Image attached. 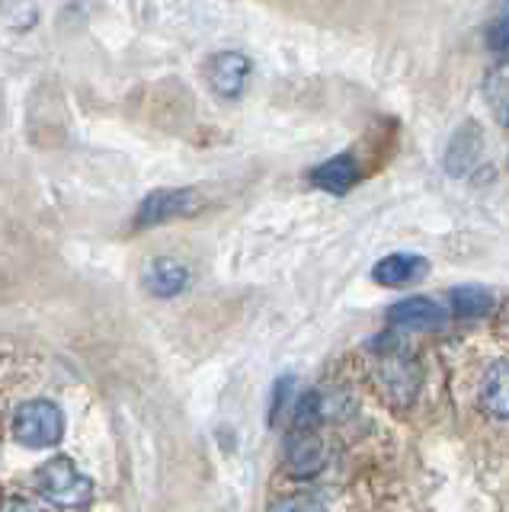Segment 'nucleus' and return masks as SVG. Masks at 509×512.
Listing matches in <instances>:
<instances>
[{"mask_svg": "<svg viewBox=\"0 0 509 512\" xmlns=\"http://www.w3.org/2000/svg\"><path fill=\"white\" fill-rule=\"evenodd\" d=\"M372 349H375L372 378L378 384V391L385 394L394 407H410L423 384L420 359L413 356L397 336H375Z\"/></svg>", "mask_w": 509, "mask_h": 512, "instance_id": "nucleus-1", "label": "nucleus"}, {"mask_svg": "<svg viewBox=\"0 0 509 512\" xmlns=\"http://www.w3.org/2000/svg\"><path fill=\"white\" fill-rule=\"evenodd\" d=\"M36 490L55 509H84L93 500V480L71 458H49L36 471Z\"/></svg>", "mask_w": 509, "mask_h": 512, "instance_id": "nucleus-2", "label": "nucleus"}, {"mask_svg": "<svg viewBox=\"0 0 509 512\" xmlns=\"http://www.w3.org/2000/svg\"><path fill=\"white\" fill-rule=\"evenodd\" d=\"M13 436L26 448H52L65 436V416L52 400H26L13 413Z\"/></svg>", "mask_w": 509, "mask_h": 512, "instance_id": "nucleus-3", "label": "nucleus"}, {"mask_svg": "<svg viewBox=\"0 0 509 512\" xmlns=\"http://www.w3.org/2000/svg\"><path fill=\"white\" fill-rule=\"evenodd\" d=\"M199 208H202V196L193 186L154 189L151 196H145L138 205L135 228H157V224H167L177 218H193Z\"/></svg>", "mask_w": 509, "mask_h": 512, "instance_id": "nucleus-4", "label": "nucleus"}, {"mask_svg": "<svg viewBox=\"0 0 509 512\" xmlns=\"http://www.w3.org/2000/svg\"><path fill=\"white\" fill-rule=\"evenodd\" d=\"M250 74H253V61L250 55L237 52V48H221V52L209 55L205 61V80L215 96L221 100H241L247 84H250Z\"/></svg>", "mask_w": 509, "mask_h": 512, "instance_id": "nucleus-5", "label": "nucleus"}, {"mask_svg": "<svg viewBox=\"0 0 509 512\" xmlns=\"http://www.w3.org/2000/svg\"><path fill=\"white\" fill-rule=\"evenodd\" d=\"M327 464V445L314 429H295L285 439V468L292 477H314Z\"/></svg>", "mask_w": 509, "mask_h": 512, "instance_id": "nucleus-6", "label": "nucleus"}, {"mask_svg": "<svg viewBox=\"0 0 509 512\" xmlns=\"http://www.w3.org/2000/svg\"><path fill=\"white\" fill-rule=\"evenodd\" d=\"M484 157V135L481 125L474 119L461 122L455 128V135L449 138V148H445V170L452 176H468Z\"/></svg>", "mask_w": 509, "mask_h": 512, "instance_id": "nucleus-7", "label": "nucleus"}, {"mask_svg": "<svg viewBox=\"0 0 509 512\" xmlns=\"http://www.w3.org/2000/svg\"><path fill=\"white\" fill-rule=\"evenodd\" d=\"M388 324L404 330V333H417V330H439L445 324V311L436 301H429L423 295L404 298L388 308Z\"/></svg>", "mask_w": 509, "mask_h": 512, "instance_id": "nucleus-8", "label": "nucleus"}, {"mask_svg": "<svg viewBox=\"0 0 509 512\" xmlns=\"http://www.w3.org/2000/svg\"><path fill=\"white\" fill-rule=\"evenodd\" d=\"M308 180L317 189L330 192V196H346V192L359 183V164H356L353 154L343 151V154L330 157V160H321L317 167H311Z\"/></svg>", "mask_w": 509, "mask_h": 512, "instance_id": "nucleus-9", "label": "nucleus"}, {"mask_svg": "<svg viewBox=\"0 0 509 512\" xmlns=\"http://www.w3.org/2000/svg\"><path fill=\"white\" fill-rule=\"evenodd\" d=\"M429 263L423 260L420 253H388L381 256L372 269V279L378 285H388V288H401L410 282H420L426 276Z\"/></svg>", "mask_w": 509, "mask_h": 512, "instance_id": "nucleus-10", "label": "nucleus"}, {"mask_svg": "<svg viewBox=\"0 0 509 512\" xmlns=\"http://www.w3.org/2000/svg\"><path fill=\"white\" fill-rule=\"evenodd\" d=\"M141 282H145V288H148L151 295L173 298V295L186 292L189 269L180 260H173V256H157V260H151L145 266V272H141Z\"/></svg>", "mask_w": 509, "mask_h": 512, "instance_id": "nucleus-11", "label": "nucleus"}, {"mask_svg": "<svg viewBox=\"0 0 509 512\" xmlns=\"http://www.w3.org/2000/svg\"><path fill=\"white\" fill-rule=\"evenodd\" d=\"M481 404L487 413L509 420V359L487 368L484 384H481Z\"/></svg>", "mask_w": 509, "mask_h": 512, "instance_id": "nucleus-12", "label": "nucleus"}, {"mask_svg": "<svg viewBox=\"0 0 509 512\" xmlns=\"http://www.w3.org/2000/svg\"><path fill=\"white\" fill-rule=\"evenodd\" d=\"M484 96L493 109V116L503 128H509V64H500L493 68L484 80Z\"/></svg>", "mask_w": 509, "mask_h": 512, "instance_id": "nucleus-13", "label": "nucleus"}, {"mask_svg": "<svg viewBox=\"0 0 509 512\" xmlns=\"http://www.w3.org/2000/svg\"><path fill=\"white\" fill-rule=\"evenodd\" d=\"M484 45L493 58L506 61L509 58V0H500L497 10L484 26Z\"/></svg>", "mask_w": 509, "mask_h": 512, "instance_id": "nucleus-14", "label": "nucleus"}, {"mask_svg": "<svg viewBox=\"0 0 509 512\" xmlns=\"http://www.w3.org/2000/svg\"><path fill=\"white\" fill-rule=\"evenodd\" d=\"M493 308V295L481 285H458L452 292V311L458 317H484Z\"/></svg>", "mask_w": 509, "mask_h": 512, "instance_id": "nucleus-15", "label": "nucleus"}, {"mask_svg": "<svg viewBox=\"0 0 509 512\" xmlns=\"http://www.w3.org/2000/svg\"><path fill=\"white\" fill-rule=\"evenodd\" d=\"M4 23L10 32H33L39 26V4L36 0H4Z\"/></svg>", "mask_w": 509, "mask_h": 512, "instance_id": "nucleus-16", "label": "nucleus"}, {"mask_svg": "<svg viewBox=\"0 0 509 512\" xmlns=\"http://www.w3.org/2000/svg\"><path fill=\"white\" fill-rule=\"evenodd\" d=\"M273 512H327V509L317 503L314 496L298 493V496H282V500L273 506Z\"/></svg>", "mask_w": 509, "mask_h": 512, "instance_id": "nucleus-17", "label": "nucleus"}, {"mask_svg": "<svg viewBox=\"0 0 509 512\" xmlns=\"http://www.w3.org/2000/svg\"><path fill=\"white\" fill-rule=\"evenodd\" d=\"M4 512H36V506L29 500H23V496H7Z\"/></svg>", "mask_w": 509, "mask_h": 512, "instance_id": "nucleus-18", "label": "nucleus"}]
</instances>
